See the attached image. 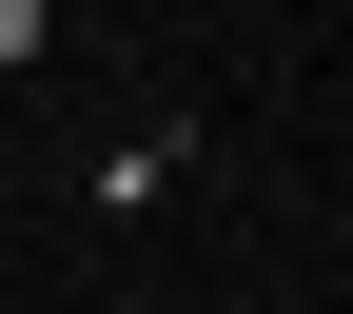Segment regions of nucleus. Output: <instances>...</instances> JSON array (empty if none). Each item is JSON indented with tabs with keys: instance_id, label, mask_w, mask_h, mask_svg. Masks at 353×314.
Here are the masks:
<instances>
[{
	"instance_id": "1",
	"label": "nucleus",
	"mask_w": 353,
	"mask_h": 314,
	"mask_svg": "<svg viewBox=\"0 0 353 314\" xmlns=\"http://www.w3.org/2000/svg\"><path fill=\"white\" fill-rule=\"evenodd\" d=\"M39 39H59V0H0V79H20V59H39Z\"/></svg>"
}]
</instances>
